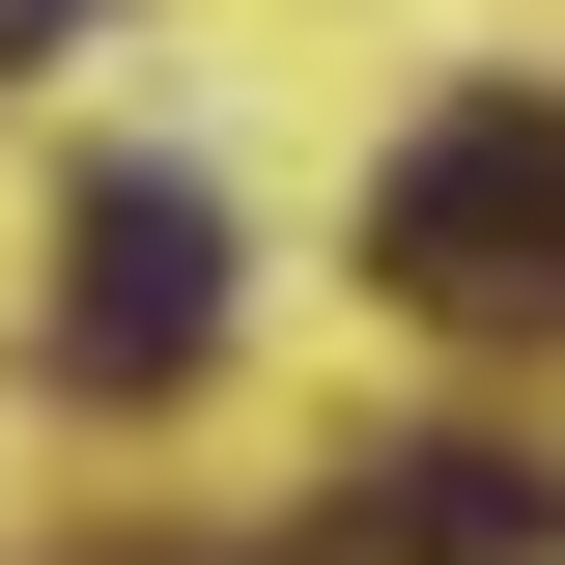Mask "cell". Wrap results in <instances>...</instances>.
I'll use <instances>...</instances> for the list:
<instances>
[{
  "label": "cell",
  "mask_w": 565,
  "mask_h": 565,
  "mask_svg": "<svg viewBox=\"0 0 565 565\" xmlns=\"http://www.w3.org/2000/svg\"><path fill=\"white\" fill-rule=\"evenodd\" d=\"M367 282H396V311H452V340H537V311H565V114H537V85H481V114L396 141Z\"/></svg>",
  "instance_id": "cell-1"
},
{
  "label": "cell",
  "mask_w": 565,
  "mask_h": 565,
  "mask_svg": "<svg viewBox=\"0 0 565 565\" xmlns=\"http://www.w3.org/2000/svg\"><path fill=\"white\" fill-rule=\"evenodd\" d=\"M226 340V199L199 170H85L57 199V396H199Z\"/></svg>",
  "instance_id": "cell-2"
},
{
  "label": "cell",
  "mask_w": 565,
  "mask_h": 565,
  "mask_svg": "<svg viewBox=\"0 0 565 565\" xmlns=\"http://www.w3.org/2000/svg\"><path fill=\"white\" fill-rule=\"evenodd\" d=\"M340 565H565V481H537V452H367V481H340Z\"/></svg>",
  "instance_id": "cell-3"
},
{
  "label": "cell",
  "mask_w": 565,
  "mask_h": 565,
  "mask_svg": "<svg viewBox=\"0 0 565 565\" xmlns=\"http://www.w3.org/2000/svg\"><path fill=\"white\" fill-rule=\"evenodd\" d=\"M57 29H114V0H0V57H57Z\"/></svg>",
  "instance_id": "cell-4"
}]
</instances>
